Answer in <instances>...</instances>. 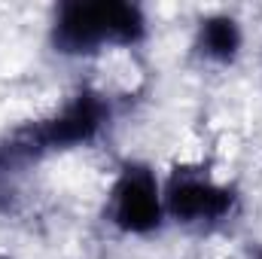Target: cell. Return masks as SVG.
<instances>
[{"label": "cell", "instance_id": "1", "mask_svg": "<svg viewBox=\"0 0 262 259\" xmlns=\"http://www.w3.org/2000/svg\"><path fill=\"white\" fill-rule=\"evenodd\" d=\"M113 122H116L113 95L92 85L76 89L58 110L0 134V189L6 183H15L25 171L52 156L98 143L113 128Z\"/></svg>", "mask_w": 262, "mask_h": 259}, {"label": "cell", "instance_id": "2", "mask_svg": "<svg viewBox=\"0 0 262 259\" xmlns=\"http://www.w3.org/2000/svg\"><path fill=\"white\" fill-rule=\"evenodd\" d=\"M149 37V18L131 0H64L52 9L49 49L58 58H98L110 49H134Z\"/></svg>", "mask_w": 262, "mask_h": 259}, {"label": "cell", "instance_id": "3", "mask_svg": "<svg viewBox=\"0 0 262 259\" xmlns=\"http://www.w3.org/2000/svg\"><path fill=\"white\" fill-rule=\"evenodd\" d=\"M162 192L168 223L195 235H210L229 226L241 210L238 186L216 180L204 165H174L162 183Z\"/></svg>", "mask_w": 262, "mask_h": 259}, {"label": "cell", "instance_id": "4", "mask_svg": "<svg viewBox=\"0 0 262 259\" xmlns=\"http://www.w3.org/2000/svg\"><path fill=\"white\" fill-rule=\"evenodd\" d=\"M104 220L125 238H152L165 229V192L156 168L143 159H125L107 189Z\"/></svg>", "mask_w": 262, "mask_h": 259}, {"label": "cell", "instance_id": "5", "mask_svg": "<svg viewBox=\"0 0 262 259\" xmlns=\"http://www.w3.org/2000/svg\"><path fill=\"white\" fill-rule=\"evenodd\" d=\"M192 58L210 67H232L244 52V28L232 12H207L192 31Z\"/></svg>", "mask_w": 262, "mask_h": 259}, {"label": "cell", "instance_id": "6", "mask_svg": "<svg viewBox=\"0 0 262 259\" xmlns=\"http://www.w3.org/2000/svg\"><path fill=\"white\" fill-rule=\"evenodd\" d=\"M253 259H262V247H259V250H256V253H253Z\"/></svg>", "mask_w": 262, "mask_h": 259}, {"label": "cell", "instance_id": "7", "mask_svg": "<svg viewBox=\"0 0 262 259\" xmlns=\"http://www.w3.org/2000/svg\"><path fill=\"white\" fill-rule=\"evenodd\" d=\"M0 259H9V256H0Z\"/></svg>", "mask_w": 262, "mask_h": 259}]
</instances>
